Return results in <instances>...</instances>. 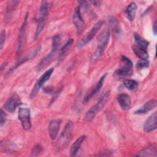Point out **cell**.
Masks as SVG:
<instances>
[{
	"label": "cell",
	"instance_id": "15",
	"mask_svg": "<svg viewBox=\"0 0 157 157\" xmlns=\"http://www.w3.org/2000/svg\"><path fill=\"white\" fill-rule=\"evenodd\" d=\"M157 128V113H152L145 121L144 129L147 132H150L155 130Z\"/></svg>",
	"mask_w": 157,
	"mask_h": 157
},
{
	"label": "cell",
	"instance_id": "6",
	"mask_svg": "<svg viewBox=\"0 0 157 157\" xmlns=\"http://www.w3.org/2000/svg\"><path fill=\"white\" fill-rule=\"evenodd\" d=\"M122 64L115 71V74L121 77L129 76L132 74V63L126 56H121Z\"/></svg>",
	"mask_w": 157,
	"mask_h": 157
},
{
	"label": "cell",
	"instance_id": "1",
	"mask_svg": "<svg viewBox=\"0 0 157 157\" xmlns=\"http://www.w3.org/2000/svg\"><path fill=\"white\" fill-rule=\"evenodd\" d=\"M110 36V33L109 29H105L101 33L98 40V45L96 47V50L91 57V62H94L98 60L102 56L109 42Z\"/></svg>",
	"mask_w": 157,
	"mask_h": 157
},
{
	"label": "cell",
	"instance_id": "13",
	"mask_svg": "<svg viewBox=\"0 0 157 157\" xmlns=\"http://www.w3.org/2000/svg\"><path fill=\"white\" fill-rule=\"evenodd\" d=\"M40 50H41V46L39 45V46L36 47L33 50H32L29 53H28L26 55H25V56L20 58V59L18 60L17 61V63L8 71V72H7V74H10V73L13 72V70H15L16 68H17L21 64H23V63H25L29 59H31L32 58L35 57L37 55V53L40 51Z\"/></svg>",
	"mask_w": 157,
	"mask_h": 157
},
{
	"label": "cell",
	"instance_id": "5",
	"mask_svg": "<svg viewBox=\"0 0 157 157\" xmlns=\"http://www.w3.org/2000/svg\"><path fill=\"white\" fill-rule=\"evenodd\" d=\"M54 71V67H51L47 70L37 80L35 85L34 86L31 93H30V98L32 99L36 96L39 90L42 87L44 84L50 78L53 72Z\"/></svg>",
	"mask_w": 157,
	"mask_h": 157
},
{
	"label": "cell",
	"instance_id": "18",
	"mask_svg": "<svg viewBox=\"0 0 157 157\" xmlns=\"http://www.w3.org/2000/svg\"><path fill=\"white\" fill-rule=\"evenodd\" d=\"M157 101L156 99H151L145 102L142 107L134 112L135 114H144L151 110L156 107Z\"/></svg>",
	"mask_w": 157,
	"mask_h": 157
},
{
	"label": "cell",
	"instance_id": "23",
	"mask_svg": "<svg viewBox=\"0 0 157 157\" xmlns=\"http://www.w3.org/2000/svg\"><path fill=\"white\" fill-rule=\"evenodd\" d=\"M134 37L136 43V45L140 47L143 48L147 49L148 45H149V42L148 41H147L146 40H145L144 38H142L139 35V34L137 33H134Z\"/></svg>",
	"mask_w": 157,
	"mask_h": 157
},
{
	"label": "cell",
	"instance_id": "28",
	"mask_svg": "<svg viewBox=\"0 0 157 157\" xmlns=\"http://www.w3.org/2000/svg\"><path fill=\"white\" fill-rule=\"evenodd\" d=\"M42 148L39 144H37V145H35L33 147V148L31 151V154L30 156H37L40 153V152L42 151Z\"/></svg>",
	"mask_w": 157,
	"mask_h": 157
},
{
	"label": "cell",
	"instance_id": "14",
	"mask_svg": "<svg viewBox=\"0 0 157 157\" xmlns=\"http://www.w3.org/2000/svg\"><path fill=\"white\" fill-rule=\"evenodd\" d=\"M61 124V120L60 119L52 120L50 121L48 127V131L49 136L52 140H55L57 137Z\"/></svg>",
	"mask_w": 157,
	"mask_h": 157
},
{
	"label": "cell",
	"instance_id": "24",
	"mask_svg": "<svg viewBox=\"0 0 157 157\" xmlns=\"http://www.w3.org/2000/svg\"><path fill=\"white\" fill-rule=\"evenodd\" d=\"M124 85L125 87L128 89L129 90L132 91L137 88L138 87V83L133 80H129V79H126L123 82Z\"/></svg>",
	"mask_w": 157,
	"mask_h": 157
},
{
	"label": "cell",
	"instance_id": "17",
	"mask_svg": "<svg viewBox=\"0 0 157 157\" xmlns=\"http://www.w3.org/2000/svg\"><path fill=\"white\" fill-rule=\"evenodd\" d=\"M117 101L121 107V108L124 110H128L131 105V98L126 93H121L117 96Z\"/></svg>",
	"mask_w": 157,
	"mask_h": 157
},
{
	"label": "cell",
	"instance_id": "19",
	"mask_svg": "<svg viewBox=\"0 0 157 157\" xmlns=\"http://www.w3.org/2000/svg\"><path fill=\"white\" fill-rule=\"evenodd\" d=\"M135 156H156V147L155 145L148 146L138 151Z\"/></svg>",
	"mask_w": 157,
	"mask_h": 157
},
{
	"label": "cell",
	"instance_id": "7",
	"mask_svg": "<svg viewBox=\"0 0 157 157\" xmlns=\"http://www.w3.org/2000/svg\"><path fill=\"white\" fill-rule=\"evenodd\" d=\"M102 24H103V22L101 20L97 21L92 27V28L90 29L89 33H87L86 36L78 42L77 47L78 48H81L86 45L88 43H89L94 37L97 33L101 29Z\"/></svg>",
	"mask_w": 157,
	"mask_h": 157
},
{
	"label": "cell",
	"instance_id": "4",
	"mask_svg": "<svg viewBox=\"0 0 157 157\" xmlns=\"http://www.w3.org/2000/svg\"><path fill=\"white\" fill-rule=\"evenodd\" d=\"M73 122L69 121L66 124L58 140V148L63 149L67 145L68 142L71 140L72 137V131L73 129Z\"/></svg>",
	"mask_w": 157,
	"mask_h": 157
},
{
	"label": "cell",
	"instance_id": "26",
	"mask_svg": "<svg viewBox=\"0 0 157 157\" xmlns=\"http://www.w3.org/2000/svg\"><path fill=\"white\" fill-rule=\"evenodd\" d=\"M73 42H74V39H72V38H70L67 40V41L66 42L64 45L61 49V52H60V56L61 57L63 56L64 55H65L67 52V51L69 50V48L72 46V45L73 44Z\"/></svg>",
	"mask_w": 157,
	"mask_h": 157
},
{
	"label": "cell",
	"instance_id": "22",
	"mask_svg": "<svg viewBox=\"0 0 157 157\" xmlns=\"http://www.w3.org/2000/svg\"><path fill=\"white\" fill-rule=\"evenodd\" d=\"M132 50L136 55L140 59H147L149 56L147 49L143 48L136 45L132 47Z\"/></svg>",
	"mask_w": 157,
	"mask_h": 157
},
{
	"label": "cell",
	"instance_id": "11",
	"mask_svg": "<svg viewBox=\"0 0 157 157\" xmlns=\"http://www.w3.org/2000/svg\"><path fill=\"white\" fill-rule=\"evenodd\" d=\"M21 104L20 97L17 93H14L4 104V108L9 112L13 113L17 107Z\"/></svg>",
	"mask_w": 157,
	"mask_h": 157
},
{
	"label": "cell",
	"instance_id": "2",
	"mask_svg": "<svg viewBox=\"0 0 157 157\" xmlns=\"http://www.w3.org/2000/svg\"><path fill=\"white\" fill-rule=\"evenodd\" d=\"M110 94V91L109 90L104 93V94L101 98L100 100L93 106H92L86 113L85 117V120L86 121H92L98 112H99L102 109L108 101Z\"/></svg>",
	"mask_w": 157,
	"mask_h": 157
},
{
	"label": "cell",
	"instance_id": "10",
	"mask_svg": "<svg viewBox=\"0 0 157 157\" xmlns=\"http://www.w3.org/2000/svg\"><path fill=\"white\" fill-rule=\"evenodd\" d=\"M28 13L26 14L23 23L22 24V26L20 28V34H19V38H18V46H17V55H19L23 50V47L25 44L26 40V27H27V21H28Z\"/></svg>",
	"mask_w": 157,
	"mask_h": 157
},
{
	"label": "cell",
	"instance_id": "29",
	"mask_svg": "<svg viewBox=\"0 0 157 157\" xmlns=\"http://www.w3.org/2000/svg\"><path fill=\"white\" fill-rule=\"evenodd\" d=\"M7 120V115L2 109L0 110V125L2 127L6 122Z\"/></svg>",
	"mask_w": 157,
	"mask_h": 157
},
{
	"label": "cell",
	"instance_id": "25",
	"mask_svg": "<svg viewBox=\"0 0 157 157\" xmlns=\"http://www.w3.org/2000/svg\"><path fill=\"white\" fill-rule=\"evenodd\" d=\"M18 2V1H12L9 2V4H8V6L7 8V12H6V19L7 20L10 18V15H12V13L14 10L17 3Z\"/></svg>",
	"mask_w": 157,
	"mask_h": 157
},
{
	"label": "cell",
	"instance_id": "30",
	"mask_svg": "<svg viewBox=\"0 0 157 157\" xmlns=\"http://www.w3.org/2000/svg\"><path fill=\"white\" fill-rule=\"evenodd\" d=\"M6 39V31L2 29L1 32V36H0V49L2 50L3 47L4 43L5 42Z\"/></svg>",
	"mask_w": 157,
	"mask_h": 157
},
{
	"label": "cell",
	"instance_id": "3",
	"mask_svg": "<svg viewBox=\"0 0 157 157\" xmlns=\"http://www.w3.org/2000/svg\"><path fill=\"white\" fill-rule=\"evenodd\" d=\"M50 6L51 5L50 4V2L47 1H45L42 2L41 6L39 10V17L38 19V23H37L36 30L34 34L35 39H36L39 36V34H40V33L44 29L45 20L47 18Z\"/></svg>",
	"mask_w": 157,
	"mask_h": 157
},
{
	"label": "cell",
	"instance_id": "8",
	"mask_svg": "<svg viewBox=\"0 0 157 157\" xmlns=\"http://www.w3.org/2000/svg\"><path fill=\"white\" fill-rule=\"evenodd\" d=\"M18 119L21 123L22 127L25 130H29L31 128V113L29 108L20 107L18 110Z\"/></svg>",
	"mask_w": 157,
	"mask_h": 157
},
{
	"label": "cell",
	"instance_id": "16",
	"mask_svg": "<svg viewBox=\"0 0 157 157\" xmlns=\"http://www.w3.org/2000/svg\"><path fill=\"white\" fill-rule=\"evenodd\" d=\"M107 75V73H105L99 79V80L98 81V82L96 84V85L94 86V87L93 88V90L89 93H88L84 98L83 99V104H86L88 103L90 100L93 98V96H94L99 90L101 88V87L102 86V85H103V83H104V79L105 78Z\"/></svg>",
	"mask_w": 157,
	"mask_h": 157
},
{
	"label": "cell",
	"instance_id": "21",
	"mask_svg": "<svg viewBox=\"0 0 157 157\" xmlns=\"http://www.w3.org/2000/svg\"><path fill=\"white\" fill-rule=\"evenodd\" d=\"M137 5L134 2H131L125 9V14L129 20L132 21L137 11Z\"/></svg>",
	"mask_w": 157,
	"mask_h": 157
},
{
	"label": "cell",
	"instance_id": "12",
	"mask_svg": "<svg viewBox=\"0 0 157 157\" xmlns=\"http://www.w3.org/2000/svg\"><path fill=\"white\" fill-rule=\"evenodd\" d=\"M59 46L60 45H59L52 44V48L51 52L50 53H48L38 64V65L37 66V69L38 71L41 70L43 67L47 66L53 60V58L55 57V56L56 55V53L58 51Z\"/></svg>",
	"mask_w": 157,
	"mask_h": 157
},
{
	"label": "cell",
	"instance_id": "27",
	"mask_svg": "<svg viewBox=\"0 0 157 157\" xmlns=\"http://www.w3.org/2000/svg\"><path fill=\"white\" fill-rule=\"evenodd\" d=\"M149 66V61L147 59H140L136 63V67L139 69L147 67Z\"/></svg>",
	"mask_w": 157,
	"mask_h": 157
},
{
	"label": "cell",
	"instance_id": "31",
	"mask_svg": "<svg viewBox=\"0 0 157 157\" xmlns=\"http://www.w3.org/2000/svg\"><path fill=\"white\" fill-rule=\"evenodd\" d=\"M153 30L154 34L156 35V21H155V23H154V24H153Z\"/></svg>",
	"mask_w": 157,
	"mask_h": 157
},
{
	"label": "cell",
	"instance_id": "20",
	"mask_svg": "<svg viewBox=\"0 0 157 157\" xmlns=\"http://www.w3.org/2000/svg\"><path fill=\"white\" fill-rule=\"evenodd\" d=\"M86 138L85 136H82L79 137L71 145L70 148V155L71 156H75L78 152V150Z\"/></svg>",
	"mask_w": 157,
	"mask_h": 157
},
{
	"label": "cell",
	"instance_id": "9",
	"mask_svg": "<svg viewBox=\"0 0 157 157\" xmlns=\"http://www.w3.org/2000/svg\"><path fill=\"white\" fill-rule=\"evenodd\" d=\"M72 21L74 25L75 26L77 34H81L85 28V22L82 18L80 12V8L79 7H77L74 9L72 16Z\"/></svg>",
	"mask_w": 157,
	"mask_h": 157
}]
</instances>
